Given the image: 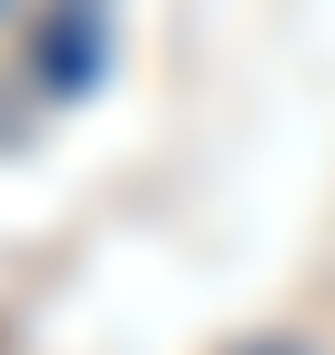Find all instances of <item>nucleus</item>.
Instances as JSON below:
<instances>
[{
  "label": "nucleus",
  "mask_w": 335,
  "mask_h": 355,
  "mask_svg": "<svg viewBox=\"0 0 335 355\" xmlns=\"http://www.w3.org/2000/svg\"><path fill=\"white\" fill-rule=\"evenodd\" d=\"M234 355H315V345H295V335H244Z\"/></svg>",
  "instance_id": "nucleus-1"
}]
</instances>
